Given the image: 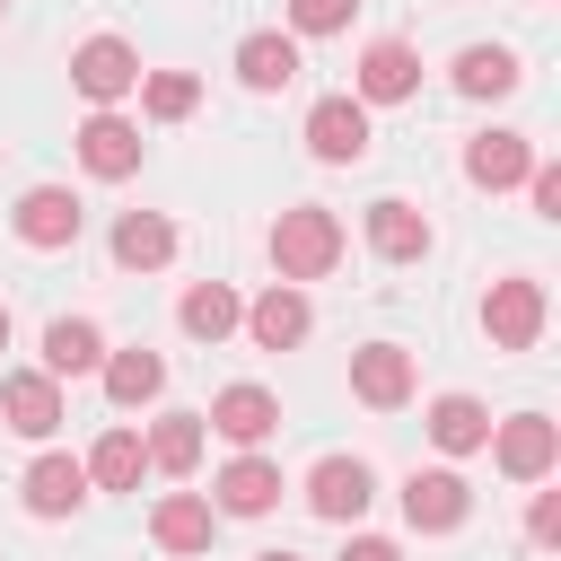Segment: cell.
I'll return each instance as SVG.
<instances>
[{
  "label": "cell",
  "instance_id": "obj_1",
  "mask_svg": "<svg viewBox=\"0 0 561 561\" xmlns=\"http://www.w3.org/2000/svg\"><path fill=\"white\" fill-rule=\"evenodd\" d=\"M333 263H342V219L324 202H298L272 219V272L280 280H324Z\"/></svg>",
  "mask_w": 561,
  "mask_h": 561
},
{
  "label": "cell",
  "instance_id": "obj_2",
  "mask_svg": "<svg viewBox=\"0 0 561 561\" xmlns=\"http://www.w3.org/2000/svg\"><path fill=\"white\" fill-rule=\"evenodd\" d=\"M9 228H18V245L61 254V245H79V193H70V184H35V193H18Z\"/></svg>",
  "mask_w": 561,
  "mask_h": 561
},
{
  "label": "cell",
  "instance_id": "obj_3",
  "mask_svg": "<svg viewBox=\"0 0 561 561\" xmlns=\"http://www.w3.org/2000/svg\"><path fill=\"white\" fill-rule=\"evenodd\" d=\"M491 456H500V473L508 482H543L552 473V456H561V430L543 421V412H517V421H491V438H482Z\"/></svg>",
  "mask_w": 561,
  "mask_h": 561
},
{
  "label": "cell",
  "instance_id": "obj_4",
  "mask_svg": "<svg viewBox=\"0 0 561 561\" xmlns=\"http://www.w3.org/2000/svg\"><path fill=\"white\" fill-rule=\"evenodd\" d=\"M70 79H79V96L114 105V96H131V88H140V53H131L123 35H88V44L70 53Z\"/></svg>",
  "mask_w": 561,
  "mask_h": 561
},
{
  "label": "cell",
  "instance_id": "obj_5",
  "mask_svg": "<svg viewBox=\"0 0 561 561\" xmlns=\"http://www.w3.org/2000/svg\"><path fill=\"white\" fill-rule=\"evenodd\" d=\"M403 517H412L421 535H456V526L473 517V491H465V473H447V465L412 473V482H403Z\"/></svg>",
  "mask_w": 561,
  "mask_h": 561
},
{
  "label": "cell",
  "instance_id": "obj_6",
  "mask_svg": "<svg viewBox=\"0 0 561 561\" xmlns=\"http://www.w3.org/2000/svg\"><path fill=\"white\" fill-rule=\"evenodd\" d=\"M307 149H316L324 167H359V158H368V105H359V96H324V105L307 114Z\"/></svg>",
  "mask_w": 561,
  "mask_h": 561
},
{
  "label": "cell",
  "instance_id": "obj_7",
  "mask_svg": "<svg viewBox=\"0 0 561 561\" xmlns=\"http://www.w3.org/2000/svg\"><path fill=\"white\" fill-rule=\"evenodd\" d=\"M0 421H9L18 438H53V430H61V386H53V368L0 377Z\"/></svg>",
  "mask_w": 561,
  "mask_h": 561
},
{
  "label": "cell",
  "instance_id": "obj_8",
  "mask_svg": "<svg viewBox=\"0 0 561 561\" xmlns=\"http://www.w3.org/2000/svg\"><path fill=\"white\" fill-rule=\"evenodd\" d=\"M482 324H491L500 351H535V333H543V289H535V280H491Z\"/></svg>",
  "mask_w": 561,
  "mask_h": 561
},
{
  "label": "cell",
  "instance_id": "obj_9",
  "mask_svg": "<svg viewBox=\"0 0 561 561\" xmlns=\"http://www.w3.org/2000/svg\"><path fill=\"white\" fill-rule=\"evenodd\" d=\"M351 394H359L368 412H394V403H412V351H394V342H368V351H351Z\"/></svg>",
  "mask_w": 561,
  "mask_h": 561
},
{
  "label": "cell",
  "instance_id": "obj_10",
  "mask_svg": "<svg viewBox=\"0 0 561 561\" xmlns=\"http://www.w3.org/2000/svg\"><path fill=\"white\" fill-rule=\"evenodd\" d=\"M368 500H377V482H368V465H359V456H324V465L307 473V508H316V517H333V526H351Z\"/></svg>",
  "mask_w": 561,
  "mask_h": 561
},
{
  "label": "cell",
  "instance_id": "obj_11",
  "mask_svg": "<svg viewBox=\"0 0 561 561\" xmlns=\"http://www.w3.org/2000/svg\"><path fill=\"white\" fill-rule=\"evenodd\" d=\"M412 88H421V53L394 44V35H377V44L359 53V105H394V96H412Z\"/></svg>",
  "mask_w": 561,
  "mask_h": 561
},
{
  "label": "cell",
  "instance_id": "obj_12",
  "mask_svg": "<svg viewBox=\"0 0 561 561\" xmlns=\"http://www.w3.org/2000/svg\"><path fill=\"white\" fill-rule=\"evenodd\" d=\"M79 167L105 175V184H123V175L140 167V131H131L123 114H88V123H79Z\"/></svg>",
  "mask_w": 561,
  "mask_h": 561
},
{
  "label": "cell",
  "instance_id": "obj_13",
  "mask_svg": "<svg viewBox=\"0 0 561 561\" xmlns=\"http://www.w3.org/2000/svg\"><path fill=\"white\" fill-rule=\"evenodd\" d=\"M210 491H219V517H272V508H280V465H263V456L245 447Z\"/></svg>",
  "mask_w": 561,
  "mask_h": 561
},
{
  "label": "cell",
  "instance_id": "obj_14",
  "mask_svg": "<svg viewBox=\"0 0 561 561\" xmlns=\"http://www.w3.org/2000/svg\"><path fill=\"white\" fill-rule=\"evenodd\" d=\"M237 324L254 333V351H298L316 316H307V298H298V289H263V298H254V307H245Z\"/></svg>",
  "mask_w": 561,
  "mask_h": 561
},
{
  "label": "cell",
  "instance_id": "obj_15",
  "mask_svg": "<svg viewBox=\"0 0 561 561\" xmlns=\"http://www.w3.org/2000/svg\"><path fill=\"white\" fill-rule=\"evenodd\" d=\"M210 430H219V438H237V447H263V438L280 430V403H272L263 386H219V403H210Z\"/></svg>",
  "mask_w": 561,
  "mask_h": 561
},
{
  "label": "cell",
  "instance_id": "obj_16",
  "mask_svg": "<svg viewBox=\"0 0 561 561\" xmlns=\"http://www.w3.org/2000/svg\"><path fill=\"white\" fill-rule=\"evenodd\" d=\"M88 500V465L79 456H35L26 465V517H70Z\"/></svg>",
  "mask_w": 561,
  "mask_h": 561
},
{
  "label": "cell",
  "instance_id": "obj_17",
  "mask_svg": "<svg viewBox=\"0 0 561 561\" xmlns=\"http://www.w3.org/2000/svg\"><path fill=\"white\" fill-rule=\"evenodd\" d=\"M526 167H535L526 131H482V140L465 149V175H473L482 193H508V184H526Z\"/></svg>",
  "mask_w": 561,
  "mask_h": 561
},
{
  "label": "cell",
  "instance_id": "obj_18",
  "mask_svg": "<svg viewBox=\"0 0 561 561\" xmlns=\"http://www.w3.org/2000/svg\"><path fill=\"white\" fill-rule=\"evenodd\" d=\"M210 526H219V508H210L202 491H167L158 517H149V535H158L167 552H210Z\"/></svg>",
  "mask_w": 561,
  "mask_h": 561
},
{
  "label": "cell",
  "instance_id": "obj_19",
  "mask_svg": "<svg viewBox=\"0 0 561 561\" xmlns=\"http://www.w3.org/2000/svg\"><path fill=\"white\" fill-rule=\"evenodd\" d=\"M368 245H377L386 263H421V254H430V219H421L412 202H368Z\"/></svg>",
  "mask_w": 561,
  "mask_h": 561
},
{
  "label": "cell",
  "instance_id": "obj_20",
  "mask_svg": "<svg viewBox=\"0 0 561 561\" xmlns=\"http://www.w3.org/2000/svg\"><path fill=\"white\" fill-rule=\"evenodd\" d=\"M167 254H175V228H167L158 210H123V219H114V263H123V272H158Z\"/></svg>",
  "mask_w": 561,
  "mask_h": 561
},
{
  "label": "cell",
  "instance_id": "obj_21",
  "mask_svg": "<svg viewBox=\"0 0 561 561\" xmlns=\"http://www.w3.org/2000/svg\"><path fill=\"white\" fill-rule=\"evenodd\" d=\"M96 359H105V333H96L88 316H53V324H44V368H53V377H88Z\"/></svg>",
  "mask_w": 561,
  "mask_h": 561
},
{
  "label": "cell",
  "instance_id": "obj_22",
  "mask_svg": "<svg viewBox=\"0 0 561 561\" xmlns=\"http://www.w3.org/2000/svg\"><path fill=\"white\" fill-rule=\"evenodd\" d=\"M237 79L263 88V96L289 88V79H298V44H289V35H245V44H237Z\"/></svg>",
  "mask_w": 561,
  "mask_h": 561
},
{
  "label": "cell",
  "instance_id": "obj_23",
  "mask_svg": "<svg viewBox=\"0 0 561 561\" xmlns=\"http://www.w3.org/2000/svg\"><path fill=\"white\" fill-rule=\"evenodd\" d=\"M430 438H438L447 456H473V447L491 438V412H482L473 394H438V403H430Z\"/></svg>",
  "mask_w": 561,
  "mask_h": 561
},
{
  "label": "cell",
  "instance_id": "obj_24",
  "mask_svg": "<svg viewBox=\"0 0 561 561\" xmlns=\"http://www.w3.org/2000/svg\"><path fill=\"white\" fill-rule=\"evenodd\" d=\"M158 473H193L202 465V412H158V430L140 438Z\"/></svg>",
  "mask_w": 561,
  "mask_h": 561
},
{
  "label": "cell",
  "instance_id": "obj_25",
  "mask_svg": "<svg viewBox=\"0 0 561 561\" xmlns=\"http://www.w3.org/2000/svg\"><path fill=\"white\" fill-rule=\"evenodd\" d=\"M526 70H517V53L508 44H473V53H456V88L465 96H508Z\"/></svg>",
  "mask_w": 561,
  "mask_h": 561
},
{
  "label": "cell",
  "instance_id": "obj_26",
  "mask_svg": "<svg viewBox=\"0 0 561 561\" xmlns=\"http://www.w3.org/2000/svg\"><path fill=\"white\" fill-rule=\"evenodd\" d=\"M96 368H105V394H114L123 412L149 403V394L167 386V359H158V351H114V359H96Z\"/></svg>",
  "mask_w": 561,
  "mask_h": 561
},
{
  "label": "cell",
  "instance_id": "obj_27",
  "mask_svg": "<svg viewBox=\"0 0 561 561\" xmlns=\"http://www.w3.org/2000/svg\"><path fill=\"white\" fill-rule=\"evenodd\" d=\"M175 316H184V333H193V342H219V333H237V316H245V307H237V289L202 280V289H184V307H175Z\"/></svg>",
  "mask_w": 561,
  "mask_h": 561
},
{
  "label": "cell",
  "instance_id": "obj_28",
  "mask_svg": "<svg viewBox=\"0 0 561 561\" xmlns=\"http://www.w3.org/2000/svg\"><path fill=\"white\" fill-rule=\"evenodd\" d=\"M140 465H149L140 430H105V438H96V456H88V482H105V491H131V482H140Z\"/></svg>",
  "mask_w": 561,
  "mask_h": 561
},
{
  "label": "cell",
  "instance_id": "obj_29",
  "mask_svg": "<svg viewBox=\"0 0 561 561\" xmlns=\"http://www.w3.org/2000/svg\"><path fill=\"white\" fill-rule=\"evenodd\" d=\"M140 105H149L158 123H184V114L202 105V79H193V70H149V79H140Z\"/></svg>",
  "mask_w": 561,
  "mask_h": 561
},
{
  "label": "cell",
  "instance_id": "obj_30",
  "mask_svg": "<svg viewBox=\"0 0 561 561\" xmlns=\"http://www.w3.org/2000/svg\"><path fill=\"white\" fill-rule=\"evenodd\" d=\"M351 9H359V0H289V26H298V35H342Z\"/></svg>",
  "mask_w": 561,
  "mask_h": 561
},
{
  "label": "cell",
  "instance_id": "obj_31",
  "mask_svg": "<svg viewBox=\"0 0 561 561\" xmlns=\"http://www.w3.org/2000/svg\"><path fill=\"white\" fill-rule=\"evenodd\" d=\"M526 202H535L543 219H561V167H526Z\"/></svg>",
  "mask_w": 561,
  "mask_h": 561
},
{
  "label": "cell",
  "instance_id": "obj_32",
  "mask_svg": "<svg viewBox=\"0 0 561 561\" xmlns=\"http://www.w3.org/2000/svg\"><path fill=\"white\" fill-rule=\"evenodd\" d=\"M535 543H561V491H535V517H526Z\"/></svg>",
  "mask_w": 561,
  "mask_h": 561
},
{
  "label": "cell",
  "instance_id": "obj_33",
  "mask_svg": "<svg viewBox=\"0 0 561 561\" xmlns=\"http://www.w3.org/2000/svg\"><path fill=\"white\" fill-rule=\"evenodd\" d=\"M342 561H403V552H394L386 535H351V543H342Z\"/></svg>",
  "mask_w": 561,
  "mask_h": 561
},
{
  "label": "cell",
  "instance_id": "obj_34",
  "mask_svg": "<svg viewBox=\"0 0 561 561\" xmlns=\"http://www.w3.org/2000/svg\"><path fill=\"white\" fill-rule=\"evenodd\" d=\"M254 561H298V552H254Z\"/></svg>",
  "mask_w": 561,
  "mask_h": 561
},
{
  "label": "cell",
  "instance_id": "obj_35",
  "mask_svg": "<svg viewBox=\"0 0 561 561\" xmlns=\"http://www.w3.org/2000/svg\"><path fill=\"white\" fill-rule=\"evenodd\" d=\"M0 351H9V307H0Z\"/></svg>",
  "mask_w": 561,
  "mask_h": 561
},
{
  "label": "cell",
  "instance_id": "obj_36",
  "mask_svg": "<svg viewBox=\"0 0 561 561\" xmlns=\"http://www.w3.org/2000/svg\"><path fill=\"white\" fill-rule=\"evenodd\" d=\"M0 9H9V0H0Z\"/></svg>",
  "mask_w": 561,
  "mask_h": 561
}]
</instances>
